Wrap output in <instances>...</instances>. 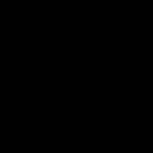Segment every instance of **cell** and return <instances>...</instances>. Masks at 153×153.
Masks as SVG:
<instances>
[]
</instances>
